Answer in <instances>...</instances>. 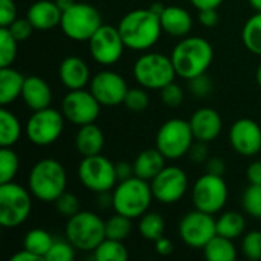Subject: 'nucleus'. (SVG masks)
Masks as SVG:
<instances>
[{
	"instance_id": "nucleus-13",
	"label": "nucleus",
	"mask_w": 261,
	"mask_h": 261,
	"mask_svg": "<svg viewBox=\"0 0 261 261\" xmlns=\"http://www.w3.org/2000/svg\"><path fill=\"white\" fill-rule=\"evenodd\" d=\"M177 232L187 246L203 249L205 245L214 236H217V220L213 217V214L194 210L180 219Z\"/></svg>"
},
{
	"instance_id": "nucleus-43",
	"label": "nucleus",
	"mask_w": 261,
	"mask_h": 261,
	"mask_svg": "<svg viewBox=\"0 0 261 261\" xmlns=\"http://www.w3.org/2000/svg\"><path fill=\"white\" fill-rule=\"evenodd\" d=\"M188 89L193 96L206 98L213 93L214 84H213V80L206 73H202V75H197V76L188 80Z\"/></svg>"
},
{
	"instance_id": "nucleus-33",
	"label": "nucleus",
	"mask_w": 261,
	"mask_h": 261,
	"mask_svg": "<svg viewBox=\"0 0 261 261\" xmlns=\"http://www.w3.org/2000/svg\"><path fill=\"white\" fill-rule=\"evenodd\" d=\"M93 258L96 261H127L128 251L124 242L104 239L93 251Z\"/></svg>"
},
{
	"instance_id": "nucleus-30",
	"label": "nucleus",
	"mask_w": 261,
	"mask_h": 261,
	"mask_svg": "<svg viewBox=\"0 0 261 261\" xmlns=\"http://www.w3.org/2000/svg\"><path fill=\"white\" fill-rule=\"evenodd\" d=\"M138 229H139V234H141L142 239L154 243L165 232V220L159 213L147 211L145 214H142L139 217Z\"/></svg>"
},
{
	"instance_id": "nucleus-45",
	"label": "nucleus",
	"mask_w": 261,
	"mask_h": 261,
	"mask_svg": "<svg viewBox=\"0 0 261 261\" xmlns=\"http://www.w3.org/2000/svg\"><path fill=\"white\" fill-rule=\"evenodd\" d=\"M188 158L193 164H199V165H205V162L210 159V148H208V142L203 141H197L193 142L190 151H188Z\"/></svg>"
},
{
	"instance_id": "nucleus-9",
	"label": "nucleus",
	"mask_w": 261,
	"mask_h": 261,
	"mask_svg": "<svg viewBox=\"0 0 261 261\" xmlns=\"http://www.w3.org/2000/svg\"><path fill=\"white\" fill-rule=\"evenodd\" d=\"M101 24V14L93 5L76 2L72 8L63 12L60 28L63 34L73 41H89Z\"/></svg>"
},
{
	"instance_id": "nucleus-4",
	"label": "nucleus",
	"mask_w": 261,
	"mask_h": 261,
	"mask_svg": "<svg viewBox=\"0 0 261 261\" xmlns=\"http://www.w3.org/2000/svg\"><path fill=\"white\" fill-rule=\"evenodd\" d=\"M112 199L115 213L130 219H139L148 211L154 197L150 182L133 176L116 184L112 191Z\"/></svg>"
},
{
	"instance_id": "nucleus-18",
	"label": "nucleus",
	"mask_w": 261,
	"mask_h": 261,
	"mask_svg": "<svg viewBox=\"0 0 261 261\" xmlns=\"http://www.w3.org/2000/svg\"><path fill=\"white\" fill-rule=\"evenodd\" d=\"M229 144L240 156H257L261 151L260 124L251 118L237 119L229 128Z\"/></svg>"
},
{
	"instance_id": "nucleus-48",
	"label": "nucleus",
	"mask_w": 261,
	"mask_h": 261,
	"mask_svg": "<svg viewBox=\"0 0 261 261\" xmlns=\"http://www.w3.org/2000/svg\"><path fill=\"white\" fill-rule=\"evenodd\" d=\"M199 21L205 28H214L219 24V12L217 9H202L199 11Z\"/></svg>"
},
{
	"instance_id": "nucleus-6",
	"label": "nucleus",
	"mask_w": 261,
	"mask_h": 261,
	"mask_svg": "<svg viewBox=\"0 0 261 261\" xmlns=\"http://www.w3.org/2000/svg\"><path fill=\"white\" fill-rule=\"evenodd\" d=\"M133 75L139 86L147 90H161L177 76L171 57L159 52L141 55L133 66Z\"/></svg>"
},
{
	"instance_id": "nucleus-54",
	"label": "nucleus",
	"mask_w": 261,
	"mask_h": 261,
	"mask_svg": "<svg viewBox=\"0 0 261 261\" xmlns=\"http://www.w3.org/2000/svg\"><path fill=\"white\" fill-rule=\"evenodd\" d=\"M35 260H41V258H40V257H37L35 254H32L31 251L24 249V248L11 257V261H35Z\"/></svg>"
},
{
	"instance_id": "nucleus-19",
	"label": "nucleus",
	"mask_w": 261,
	"mask_h": 261,
	"mask_svg": "<svg viewBox=\"0 0 261 261\" xmlns=\"http://www.w3.org/2000/svg\"><path fill=\"white\" fill-rule=\"evenodd\" d=\"M190 125L197 141L210 144L219 138L223 127V121L217 110L211 107H200L191 115Z\"/></svg>"
},
{
	"instance_id": "nucleus-31",
	"label": "nucleus",
	"mask_w": 261,
	"mask_h": 261,
	"mask_svg": "<svg viewBox=\"0 0 261 261\" xmlns=\"http://www.w3.org/2000/svg\"><path fill=\"white\" fill-rule=\"evenodd\" d=\"M52 243H54L52 236L46 229H41V228H34V229L28 231L23 239V248L31 251L41 260H44Z\"/></svg>"
},
{
	"instance_id": "nucleus-26",
	"label": "nucleus",
	"mask_w": 261,
	"mask_h": 261,
	"mask_svg": "<svg viewBox=\"0 0 261 261\" xmlns=\"http://www.w3.org/2000/svg\"><path fill=\"white\" fill-rule=\"evenodd\" d=\"M26 76L18 70L9 67H0V104L6 107L21 96Z\"/></svg>"
},
{
	"instance_id": "nucleus-41",
	"label": "nucleus",
	"mask_w": 261,
	"mask_h": 261,
	"mask_svg": "<svg viewBox=\"0 0 261 261\" xmlns=\"http://www.w3.org/2000/svg\"><path fill=\"white\" fill-rule=\"evenodd\" d=\"M242 252L248 260H261V231H251L243 237Z\"/></svg>"
},
{
	"instance_id": "nucleus-17",
	"label": "nucleus",
	"mask_w": 261,
	"mask_h": 261,
	"mask_svg": "<svg viewBox=\"0 0 261 261\" xmlns=\"http://www.w3.org/2000/svg\"><path fill=\"white\" fill-rule=\"evenodd\" d=\"M90 92L104 107H116L124 104L128 86L125 80L113 70H101L95 73L89 83Z\"/></svg>"
},
{
	"instance_id": "nucleus-20",
	"label": "nucleus",
	"mask_w": 261,
	"mask_h": 261,
	"mask_svg": "<svg viewBox=\"0 0 261 261\" xmlns=\"http://www.w3.org/2000/svg\"><path fill=\"white\" fill-rule=\"evenodd\" d=\"M58 76L69 90L84 89L90 83V70L86 61L80 57H66L58 66Z\"/></svg>"
},
{
	"instance_id": "nucleus-56",
	"label": "nucleus",
	"mask_w": 261,
	"mask_h": 261,
	"mask_svg": "<svg viewBox=\"0 0 261 261\" xmlns=\"http://www.w3.org/2000/svg\"><path fill=\"white\" fill-rule=\"evenodd\" d=\"M150 9H151L156 15H159V17H161V15H162V12H164V9H165V6H164L162 3H158V2H156V3H153V5L150 6Z\"/></svg>"
},
{
	"instance_id": "nucleus-3",
	"label": "nucleus",
	"mask_w": 261,
	"mask_h": 261,
	"mask_svg": "<svg viewBox=\"0 0 261 261\" xmlns=\"http://www.w3.org/2000/svg\"><path fill=\"white\" fill-rule=\"evenodd\" d=\"M67 187V174L64 167L52 158L35 162L28 176V188L31 194L44 203L55 202Z\"/></svg>"
},
{
	"instance_id": "nucleus-40",
	"label": "nucleus",
	"mask_w": 261,
	"mask_h": 261,
	"mask_svg": "<svg viewBox=\"0 0 261 261\" xmlns=\"http://www.w3.org/2000/svg\"><path fill=\"white\" fill-rule=\"evenodd\" d=\"M55 210L57 213L61 216V217H66V219H70L72 216H75L76 213L81 211V205H80V200L75 194L72 193H67L64 191L55 202Z\"/></svg>"
},
{
	"instance_id": "nucleus-1",
	"label": "nucleus",
	"mask_w": 261,
	"mask_h": 261,
	"mask_svg": "<svg viewBox=\"0 0 261 261\" xmlns=\"http://www.w3.org/2000/svg\"><path fill=\"white\" fill-rule=\"evenodd\" d=\"M118 31L125 47L139 52L153 47L164 32L161 26V17L156 15L150 8L133 9L127 12L119 20Z\"/></svg>"
},
{
	"instance_id": "nucleus-58",
	"label": "nucleus",
	"mask_w": 261,
	"mask_h": 261,
	"mask_svg": "<svg viewBox=\"0 0 261 261\" xmlns=\"http://www.w3.org/2000/svg\"><path fill=\"white\" fill-rule=\"evenodd\" d=\"M255 76H257V83H258V86L261 87V63L258 64V67H257V73H255Z\"/></svg>"
},
{
	"instance_id": "nucleus-24",
	"label": "nucleus",
	"mask_w": 261,
	"mask_h": 261,
	"mask_svg": "<svg viewBox=\"0 0 261 261\" xmlns=\"http://www.w3.org/2000/svg\"><path fill=\"white\" fill-rule=\"evenodd\" d=\"M104 142V133L95 122L81 125L75 136V147L83 158L101 154Z\"/></svg>"
},
{
	"instance_id": "nucleus-12",
	"label": "nucleus",
	"mask_w": 261,
	"mask_h": 261,
	"mask_svg": "<svg viewBox=\"0 0 261 261\" xmlns=\"http://www.w3.org/2000/svg\"><path fill=\"white\" fill-rule=\"evenodd\" d=\"M64 115L57 109L35 110L26 124V136L37 147H47L58 141L64 130Z\"/></svg>"
},
{
	"instance_id": "nucleus-47",
	"label": "nucleus",
	"mask_w": 261,
	"mask_h": 261,
	"mask_svg": "<svg viewBox=\"0 0 261 261\" xmlns=\"http://www.w3.org/2000/svg\"><path fill=\"white\" fill-rule=\"evenodd\" d=\"M226 171V164L222 158H210L206 162H205V173H210V174H216V176H223Z\"/></svg>"
},
{
	"instance_id": "nucleus-55",
	"label": "nucleus",
	"mask_w": 261,
	"mask_h": 261,
	"mask_svg": "<svg viewBox=\"0 0 261 261\" xmlns=\"http://www.w3.org/2000/svg\"><path fill=\"white\" fill-rule=\"evenodd\" d=\"M55 3H57L58 8L64 12V11H67L69 8H72L76 2H75V0H55Z\"/></svg>"
},
{
	"instance_id": "nucleus-52",
	"label": "nucleus",
	"mask_w": 261,
	"mask_h": 261,
	"mask_svg": "<svg viewBox=\"0 0 261 261\" xmlns=\"http://www.w3.org/2000/svg\"><path fill=\"white\" fill-rule=\"evenodd\" d=\"M190 3L197 11H202V9H219L223 0H190Z\"/></svg>"
},
{
	"instance_id": "nucleus-49",
	"label": "nucleus",
	"mask_w": 261,
	"mask_h": 261,
	"mask_svg": "<svg viewBox=\"0 0 261 261\" xmlns=\"http://www.w3.org/2000/svg\"><path fill=\"white\" fill-rule=\"evenodd\" d=\"M115 171H116V177H118V182L121 180H125V179H130L135 176V168H133V164L127 162V161H119L115 164Z\"/></svg>"
},
{
	"instance_id": "nucleus-32",
	"label": "nucleus",
	"mask_w": 261,
	"mask_h": 261,
	"mask_svg": "<svg viewBox=\"0 0 261 261\" xmlns=\"http://www.w3.org/2000/svg\"><path fill=\"white\" fill-rule=\"evenodd\" d=\"M242 41L245 47L261 57V12L251 15L242 29Z\"/></svg>"
},
{
	"instance_id": "nucleus-7",
	"label": "nucleus",
	"mask_w": 261,
	"mask_h": 261,
	"mask_svg": "<svg viewBox=\"0 0 261 261\" xmlns=\"http://www.w3.org/2000/svg\"><path fill=\"white\" fill-rule=\"evenodd\" d=\"M32 194L12 182L0 184V225L6 229L23 225L32 211Z\"/></svg>"
},
{
	"instance_id": "nucleus-53",
	"label": "nucleus",
	"mask_w": 261,
	"mask_h": 261,
	"mask_svg": "<svg viewBox=\"0 0 261 261\" xmlns=\"http://www.w3.org/2000/svg\"><path fill=\"white\" fill-rule=\"evenodd\" d=\"M96 205L102 210H107L110 206H113V199H112V194L110 191H106V193H98L96 194Z\"/></svg>"
},
{
	"instance_id": "nucleus-57",
	"label": "nucleus",
	"mask_w": 261,
	"mask_h": 261,
	"mask_svg": "<svg viewBox=\"0 0 261 261\" xmlns=\"http://www.w3.org/2000/svg\"><path fill=\"white\" fill-rule=\"evenodd\" d=\"M248 2L255 12H261V0H248Z\"/></svg>"
},
{
	"instance_id": "nucleus-21",
	"label": "nucleus",
	"mask_w": 261,
	"mask_h": 261,
	"mask_svg": "<svg viewBox=\"0 0 261 261\" xmlns=\"http://www.w3.org/2000/svg\"><path fill=\"white\" fill-rule=\"evenodd\" d=\"M26 17L37 31H50L61 23L63 11L58 8L55 0H37L26 12Z\"/></svg>"
},
{
	"instance_id": "nucleus-37",
	"label": "nucleus",
	"mask_w": 261,
	"mask_h": 261,
	"mask_svg": "<svg viewBox=\"0 0 261 261\" xmlns=\"http://www.w3.org/2000/svg\"><path fill=\"white\" fill-rule=\"evenodd\" d=\"M242 206L248 216L261 220V184H249L242 196Z\"/></svg>"
},
{
	"instance_id": "nucleus-50",
	"label": "nucleus",
	"mask_w": 261,
	"mask_h": 261,
	"mask_svg": "<svg viewBox=\"0 0 261 261\" xmlns=\"http://www.w3.org/2000/svg\"><path fill=\"white\" fill-rule=\"evenodd\" d=\"M154 249H156V252H158L159 255L167 257V255L173 254V251H174V245H173V242H171L168 237L162 236L161 239H158V240L154 242Z\"/></svg>"
},
{
	"instance_id": "nucleus-2",
	"label": "nucleus",
	"mask_w": 261,
	"mask_h": 261,
	"mask_svg": "<svg viewBox=\"0 0 261 261\" xmlns=\"http://www.w3.org/2000/svg\"><path fill=\"white\" fill-rule=\"evenodd\" d=\"M214 58L211 43L203 37H184L171 52V61L177 76L191 80L206 73Z\"/></svg>"
},
{
	"instance_id": "nucleus-42",
	"label": "nucleus",
	"mask_w": 261,
	"mask_h": 261,
	"mask_svg": "<svg viewBox=\"0 0 261 261\" xmlns=\"http://www.w3.org/2000/svg\"><path fill=\"white\" fill-rule=\"evenodd\" d=\"M184 96H185L184 89L174 81H171L170 84H167L165 87L161 89V99H162L164 106H167L170 109H177L184 102Z\"/></svg>"
},
{
	"instance_id": "nucleus-11",
	"label": "nucleus",
	"mask_w": 261,
	"mask_h": 261,
	"mask_svg": "<svg viewBox=\"0 0 261 261\" xmlns=\"http://www.w3.org/2000/svg\"><path fill=\"white\" fill-rule=\"evenodd\" d=\"M191 200L194 208L199 211L213 216L220 213L228 202V185L223 176H216L210 173L200 176L193 185Z\"/></svg>"
},
{
	"instance_id": "nucleus-28",
	"label": "nucleus",
	"mask_w": 261,
	"mask_h": 261,
	"mask_svg": "<svg viewBox=\"0 0 261 261\" xmlns=\"http://www.w3.org/2000/svg\"><path fill=\"white\" fill-rule=\"evenodd\" d=\"M21 136L18 118L6 107L0 109V147H12Z\"/></svg>"
},
{
	"instance_id": "nucleus-51",
	"label": "nucleus",
	"mask_w": 261,
	"mask_h": 261,
	"mask_svg": "<svg viewBox=\"0 0 261 261\" xmlns=\"http://www.w3.org/2000/svg\"><path fill=\"white\" fill-rule=\"evenodd\" d=\"M246 177L249 184H261V161H255L248 167Z\"/></svg>"
},
{
	"instance_id": "nucleus-35",
	"label": "nucleus",
	"mask_w": 261,
	"mask_h": 261,
	"mask_svg": "<svg viewBox=\"0 0 261 261\" xmlns=\"http://www.w3.org/2000/svg\"><path fill=\"white\" fill-rule=\"evenodd\" d=\"M20 161L12 147H0V184L12 182L18 173Z\"/></svg>"
},
{
	"instance_id": "nucleus-36",
	"label": "nucleus",
	"mask_w": 261,
	"mask_h": 261,
	"mask_svg": "<svg viewBox=\"0 0 261 261\" xmlns=\"http://www.w3.org/2000/svg\"><path fill=\"white\" fill-rule=\"evenodd\" d=\"M18 41L8 28H0V67H9L17 58Z\"/></svg>"
},
{
	"instance_id": "nucleus-29",
	"label": "nucleus",
	"mask_w": 261,
	"mask_h": 261,
	"mask_svg": "<svg viewBox=\"0 0 261 261\" xmlns=\"http://www.w3.org/2000/svg\"><path fill=\"white\" fill-rule=\"evenodd\" d=\"M246 219L239 211H226L217 219V234L236 240L245 234Z\"/></svg>"
},
{
	"instance_id": "nucleus-34",
	"label": "nucleus",
	"mask_w": 261,
	"mask_h": 261,
	"mask_svg": "<svg viewBox=\"0 0 261 261\" xmlns=\"http://www.w3.org/2000/svg\"><path fill=\"white\" fill-rule=\"evenodd\" d=\"M132 220L133 219L115 213L110 219L106 220V239L119 240V242L127 240L133 229Z\"/></svg>"
},
{
	"instance_id": "nucleus-5",
	"label": "nucleus",
	"mask_w": 261,
	"mask_h": 261,
	"mask_svg": "<svg viewBox=\"0 0 261 261\" xmlns=\"http://www.w3.org/2000/svg\"><path fill=\"white\" fill-rule=\"evenodd\" d=\"M66 239L83 252H93L106 239V222L92 211H80L66 223Z\"/></svg>"
},
{
	"instance_id": "nucleus-10",
	"label": "nucleus",
	"mask_w": 261,
	"mask_h": 261,
	"mask_svg": "<svg viewBox=\"0 0 261 261\" xmlns=\"http://www.w3.org/2000/svg\"><path fill=\"white\" fill-rule=\"evenodd\" d=\"M78 179L95 194L112 191L118 184L115 164L102 154L83 158L78 165Z\"/></svg>"
},
{
	"instance_id": "nucleus-23",
	"label": "nucleus",
	"mask_w": 261,
	"mask_h": 261,
	"mask_svg": "<svg viewBox=\"0 0 261 261\" xmlns=\"http://www.w3.org/2000/svg\"><path fill=\"white\" fill-rule=\"evenodd\" d=\"M161 26L162 31L171 37L184 38L193 29V17L191 14L180 8V6H165L161 15Z\"/></svg>"
},
{
	"instance_id": "nucleus-44",
	"label": "nucleus",
	"mask_w": 261,
	"mask_h": 261,
	"mask_svg": "<svg viewBox=\"0 0 261 261\" xmlns=\"http://www.w3.org/2000/svg\"><path fill=\"white\" fill-rule=\"evenodd\" d=\"M8 29H9V32L14 35V38H15L17 41H24V40H28V38L31 37V34L35 31L34 26H32V23L29 21L28 17H24V18L17 17V18L8 26Z\"/></svg>"
},
{
	"instance_id": "nucleus-15",
	"label": "nucleus",
	"mask_w": 261,
	"mask_h": 261,
	"mask_svg": "<svg viewBox=\"0 0 261 261\" xmlns=\"http://www.w3.org/2000/svg\"><path fill=\"white\" fill-rule=\"evenodd\" d=\"M124 41L118 31V26L101 24V28L89 40V50L92 58L102 66H112L118 63L124 52Z\"/></svg>"
},
{
	"instance_id": "nucleus-38",
	"label": "nucleus",
	"mask_w": 261,
	"mask_h": 261,
	"mask_svg": "<svg viewBox=\"0 0 261 261\" xmlns=\"http://www.w3.org/2000/svg\"><path fill=\"white\" fill-rule=\"evenodd\" d=\"M75 258V246L69 240H54L46 261H72Z\"/></svg>"
},
{
	"instance_id": "nucleus-39",
	"label": "nucleus",
	"mask_w": 261,
	"mask_h": 261,
	"mask_svg": "<svg viewBox=\"0 0 261 261\" xmlns=\"http://www.w3.org/2000/svg\"><path fill=\"white\" fill-rule=\"evenodd\" d=\"M150 104V96L145 92V89L141 87H132L128 89L125 99H124V106L132 110V112H144Z\"/></svg>"
},
{
	"instance_id": "nucleus-27",
	"label": "nucleus",
	"mask_w": 261,
	"mask_h": 261,
	"mask_svg": "<svg viewBox=\"0 0 261 261\" xmlns=\"http://www.w3.org/2000/svg\"><path fill=\"white\" fill-rule=\"evenodd\" d=\"M203 255L210 261H234L237 258V248L231 239L217 234L205 245Z\"/></svg>"
},
{
	"instance_id": "nucleus-22",
	"label": "nucleus",
	"mask_w": 261,
	"mask_h": 261,
	"mask_svg": "<svg viewBox=\"0 0 261 261\" xmlns=\"http://www.w3.org/2000/svg\"><path fill=\"white\" fill-rule=\"evenodd\" d=\"M21 98L24 104L32 110H41L50 107L52 102V90L47 81L38 75H29L24 80Z\"/></svg>"
},
{
	"instance_id": "nucleus-25",
	"label": "nucleus",
	"mask_w": 261,
	"mask_h": 261,
	"mask_svg": "<svg viewBox=\"0 0 261 261\" xmlns=\"http://www.w3.org/2000/svg\"><path fill=\"white\" fill-rule=\"evenodd\" d=\"M165 161H167V158L156 147L147 148V150L141 151L133 162L135 176L150 182L165 168Z\"/></svg>"
},
{
	"instance_id": "nucleus-14",
	"label": "nucleus",
	"mask_w": 261,
	"mask_h": 261,
	"mask_svg": "<svg viewBox=\"0 0 261 261\" xmlns=\"http://www.w3.org/2000/svg\"><path fill=\"white\" fill-rule=\"evenodd\" d=\"M154 200L162 205L177 203L188 191V176L176 165H170L150 180Z\"/></svg>"
},
{
	"instance_id": "nucleus-8",
	"label": "nucleus",
	"mask_w": 261,
	"mask_h": 261,
	"mask_svg": "<svg viewBox=\"0 0 261 261\" xmlns=\"http://www.w3.org/2000/svg\"><path fill=\"white\" fill-rule=\"evenodd\" d=\"M194 139L190 121L171 118L159 127L156 133V148L167 159L176 161L188 154Z\"/></svg>"
},
{
	"instance_id": "nucleus-16",
	"label": "nucleus",
	"mask_w": 261,
	"mask_h": 261,
	"mask_svg": "<svg viewBox=\"0 0 261 261\" xmlns=\"http://www.w3.org/2000/svg\"><path fill=\"white\" fill-rule=\"evenodd\" d=\"M101 107L102 106L98 102L93 93L84 89L69 90L61 102V112L64 118L80 127L95 122L99 116Z\"/></svg>"
},
{
	"instance_id": "nucleus-46",
	"label": "nucleus",
	"mask_w": 261,
	"mask_h": 261,
	"mask_svg": "<svg viewBox=\"0 0 261 261\" xmlns=\"http://www.w3.org/2000/svg\"><path fill=\"white\" fill-rule=\"evenodd\" d=\"M17 18V6L14 0H0V28H8Z\"/></svg>"
}]
</instances>
